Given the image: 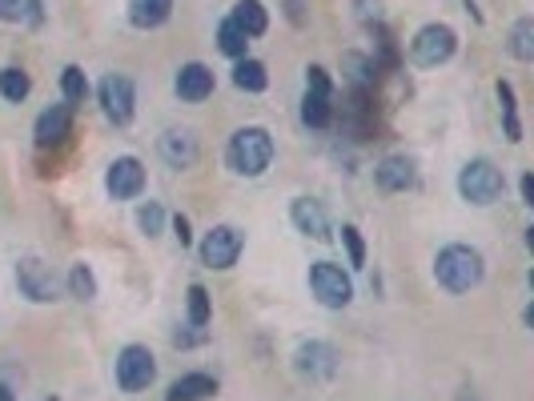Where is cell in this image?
<instances>
[{
	"label": "cell",
	"instance_id": "obj_1",
	"mask_svg": "<svg viewBox=\"0 0 534 401\" xmlns=\"http://www.w3.org/2000/svg\"><path fill=\"white\" fill-rule=\"evenodd\" d=\"M229 169L241 173V177H261L265 169H270L274 161V137L270 129H261V125H245L229 137Z\"/></svg>",
	"mask_w": 534,
	"mask_h": 401
},
{
	"label": "cell",
	"instance_id": "obj_2",
	"mask_svg": "<svg viewBox=\"0 0 534 401\" xmlns=\"http://www.w3.org/2000/svg\"><path fill=\"white\" fill-rule=\"evenodd\" d=\"M482 273H486L482 253L470 249V245H446L434 261V277L446 293H470L482 281Z\"/></svg>",
	"mask_w": 534,
	"mask_h": 401
},
{
	"label": "cell",
	"instance_id": "obj_3",
	"mask_svg": "<svg viewBox=\"0 0 534 401\" xmlns=\"http://www.w3.org/2000/svg\"><path fill=\"white\" fill-rule=\"evenodd\" d=\"M502 189H506V181H502V173L490 165V161H470V165H462V173H458V193H462V201H470V205H478V209H486V205H494L498 197H502Z\"/></svg>",
	"mask_w": 534,
	"mask_h": 401
},
{
	"label": "cell",
	"instance_id": "obj_4",
	"mask_svg": "<svg viewBox=\"0 0 534 401\" xmlns=\"http://www.w3.org/2000/svg\"><path fill=\"white\" fill-rule=\"evenodd\" d=\"M310 289H314V297H318L326 309H346V305L354 301V281H350V273H346L342 265H334V261L310 265Z\"/></svg>",
	"mask_w": 534,
	"mask_h": 401
},
{
	"label": "cell",
	"instance_id": "obj_5",
	"mask_svg": "<svg viewBox=\"0 0 534 401\" xmlns=\"http://www.w3.org/2000/svg\"><path fill=\"white\" fill-rule=\"evenodd\" d=\"M454 49H458V33H454L450 25H426V29H418V37L410 41V57H414V65H422V69L446 65V61L454 57Z\"/></svg>",
	"mask_w": 534,
	"mask_h": 401
},
{
	"label": "cell",
	"instance_id": "obj_6",
	"mask_svg": "<svg viewBox=\"0 0 534 401\" xmlns=\"http://www.w3.org/2000/svg\"><path fill=\"white\" fill-rule=\"evenodd\" d=\"M153 377H157V357H153L145 345H125V349L117 353V385H121L125 393L149 389Z\"/></svg>",
	"mask_w": 534,
	"mask_h": 401
},
{
	"label": "cell",
	"instance_id": "obj_7",
	"mask_svg": "<svg viewBox=\"0 0 534 401\" xmlns=\"http://www.w3.org/2000/svg\"><path fill=\"white\" fill-rule=\"evenodd\" d=\"M241 249H245L241 229H233V225H213V229L205 233V241H201V265H205V269H233L237 257H241Z\"/></svg>",
	"mask_w": 534,
	"mask_h": 401
},
{
	"label": "cell",
	"instance_id": "obj_8",
	"mask_svg": "<svg viewBox=\"0 0 534 401\" xmlns=\"http://www.w3.org/2000/svg\"><path fill=\"white\" fill-rule=\"evenodd\" d=\"M17 285H21V293H25L29 301H37V305H49V301L61 297V277H57L53 265H45L41 257H25V261L17 265Z\"/></svg>",
	"mask_w": 534,
	"mask_h": 401
},
{
	"label": "cell",
	"instance_id": "obj_9",
	"mask_svg": "<svg viewBox=\"0 0 534 401\" xmlns=\"http://www.w3.org/2000/svg\"><path fill=\"white\" fill-rule=\"evenodd\" d=\"M101 109H105V117H109L113 125H129V121H133V113H137V93H133V81H129V77L109 73V77L101 81Z\"/></svg>",
	"mask_w": 534,
	"mask_h": 401
},
{
	"label": "cell",
	"instance_id": "obj_10",
	"mask_svg": "<svg viewBox=\"0 0 534 401\" xmlns=\"http://www.w3.org/2000/svg\"><path fill=\"white\" fill-rule=\"evenodd\" d=\"M105 189H109L113 201H133V197H141V189H145V165H141L137 157H117V161L109 165Z\"/></svg>",
	"mask_w": 534,
	"mask_h": 401
},
{
	"label": "cell",
	"instance_id": "obj_11",
	"mask_svg": "<svg viewBox=\"0 0 534 401\" xmlns=\"http://www.w3.org/2000/svg\"><path fill=\"white\" fill-rule=\"evenodd\" d=\"M213 69L209 65H201V61H189V65H181V73H177V81H173V89H177V97L181 101H189V105H197V101H205V97H213Z\"/></svg>",
	"mask_w": 534,
	"mask_h": 401
},
{
	"label": "cell",
	"instance_id": "obj_12",
	"mask_svg": "<svg viewBox=\"0 0 534 401\" xmlns=\"http://www.w3.org/2000/svg\"><path fill=\"white\" fill-rule=\"evenodd\" d=\"M414 177H418V169H414V161L402 157V153L386 157V161L374 169V181H378L382 193H406V189L414 185Z\"/></svg>",
	"mask_w": 534,
	"mask_h": 401
},
{
	"label": "cell",
	"instance_id": "obj_13",
	"mask_svg": "<svg viewBox=\"0 0 534 401\" xmlns=\"http://www.w3.org/2000/svg\"><path fill=\"white\" fill-rule=\"evenodd\" d=\"M290 217H294V225H298L306 237H314V241H330V217H326L322 201H314V197H298V201L290 205Z\"/></svg>",
	"mask_w": 534,
	"mask_h": 401
},
{
	"label": "cell",
	"instance_id": "obj_14",
	"mask_svg": "<svg viewBox=\"0 0 534 401\" xmlns=\"http://www.w3.org/2000/svg\"><path fill=\"white\" fill-rule=\"evenodd\" d=\"M73 129V105H53L37 117V145L49 149V145H61Z\"/></svg>",
	"mask_w": 534,
	"mask_h": 401
},
{
	"label": "cell",
	"instance_id": "obj_15",
	"mask_svg": "<svg viewBox=\"0 0 534 401\" xmlns=\"http://www.w3.org/2000/svg\"><path fill=\"white\" fill-rule=\"evenodd\" d=\"M197 137H193V129H165V137H161V157L173 165V169H189L193 161H197Z\"/></svg>",
	"mask_w": 534,
	"mask_h": 401
},
{
	"label": "cell",
	"instance_id": "obj_16",
	"mask_svg": "<svg viewBox=\"0 0 534 401\" xmlns=\"http://www.w3.org/2000/svg\"><path fill=\"white\" fill-rule=\"evenodd\" d=\"M298 369L310 377H334L338 373V349L326 341H310L298 349Z\"/></svg>",
	"mask_w": 534,
	"mask_h": 401
},
{
	"label": "cell",
	"instance_id": "obj_17",
	"mask_svg": "<svg viewBox=\"0 0 534 401\" xmlns=\"http://www.w3.org/2000/svg\"><path fill=\"white\" fill-rule=\"evenodd\" d=\"M213 393H217V381H213L209 373H185V377H177V381L169 385L165 401H205V397H213Z\"/></svg>",
	"mask_w": 534,
	"mask_h": 401
},
{
	"label": "cell",
	"instance_id": "obj_18",
	"mask_svg": "<svg viewBox=\"0 0 534 401\" xmlns=\"http://www.w3.org/2000/svg\"><path fill=\"white\" fill-rule=\"evenodd\" d=\"M173 13V0H129V21L137 29H161Z\"/></svg>",
	"mask_w": 534,
	"mask_h": 401
},
{
	"label": "cell",
	"instance_id": "obj_19",
	"mask_svg": "<svg viewBox=\"0 0 534 401\" xmlns=\"http://www.w3.org/2000/svg\"><path fill=\"white\" fill-rule=\"evenodd\" d=\"M233 25L245 37H261L265 29H270V13H265L261 0H237V5H233Z\"/></svg>",
	"mask_w": 534,
	"mask_h": 401
},
{
	"label": "cell",
	"instance_id": "obj_20",
	"mask_svg": "<svg viewBox=\"0 0 534 401\" xmlns=\"http://www.w3.org/2000/svg\"><path fill=\"white\" fill-rule=\"evenodd\" d=\"M233 85H237L241 93H265V89H270V73H265V65H261V61L241 57V61H237V69H233Z\"/></svg>",
	"mask_w": 534,
	"mask_h": 401
},
{
	"label": "cell",
	"instance_id": "obj_21",
	"mask_svg": "<svg viewBox=\"0 0 534 401\" xmlns=\"http://www.w3.org/2000/svg\"><path fill=\"white\" fill-rule=\"evenodd\" d=\"M302 121L310 129H326L334 121V97H322V93H306L302 101Z\"/></svg>",
	"mask_w": 534,
	"mask_h": 401
},
{
	"label": "cell",
	"instance_id": "obj_22",
	"mask_svg": "<svg viewBox=\"0 0 534 401\" xmlns=\"http://www.w3.org/2000/svg\"><path fill=\"white\" fill-rule=\"evenodd\" d=\"M217 49L225 53V57H233V61H241L245 57V49H249V37L233 25V17H225L221 25H217Z\"/></svg>",
	"mask_w": 534,
	"mask_h": 401
},
{
	"label": "cell",
	"instance_id": "obj_23",
	"mask_svg": "<svg viewBox=\"0 0 534 401\" xmlns=\"http://www.w3.org/2000/svg\"><path fill=\"white\" fill-rule=\"evenodd\" d=\"M29 93H33V81H29L25 69H0V97L13 101V105H21Z\"/></svg>",
	"mask_w": 534,
	"mask_h": 401
},
{
	"label": "cell",
	"instance_id": "obj_24",
	"mask_svg": "<svg viewBox=\"0 0 534 401\" xmlns=\"http://www.w3.org/2000/svg\"><path fill=\"white\" fill-rule=\"evenodd\" d=\"M69 293H73L77 301H93V297H97V277H93V269H89L85 261H77V265L69 269Z\"/></svg>",
	"mask_w": 534,
	"mask_h": 401
},
{
	"label": "cell",
	"instance_id": "obj_25",
	"mask_svg": "<svg viewBox=\"0 0 534 401\" xmlns=\"http://www.w3.org/2000/svg\"><path fill=\"white\" fill-rule=\"evenodd\" d=\"M510 53H514L518 61H534V21H530V17H522V21L514 25V33H510Z\"/></svg>",
	"mask_w": 534,
	"mask_h": 401
},
{
	"label": "cell",
	"instance_id": "obj_26",
	"mask_svg": "<svg viewBox=\"0 0 534 401\" xmlns=\"http://www.w3.org/2000/svg\"><path fill=\"white\" fill-rule=\"evenodd\" d=\"M498 101H502V121H506V137L518 145L522 141V125H518V105H514V89L506 81H498Z\"/></svg>",
	"mask_w": 534,
	"mask_h": 401
},
{
	"label": "cell",
	"instance_id": "obj_27",
	"mask_svg": "<svg viewBox=\"0 0 534 401\" xmlns=\"http://www.w3.org/2000/svg\"><path fill=\"white\" fill-rule=\"evenodd\" d=\"M61 89H65V105H81V101L89 97V81H85V69L69 65V69L61 73Z\"/></svg>",
	"mask_w": 534,
	"mask_h": 401
},
{
	"label": "cell",
	"instance_id": "obj_28",
	"mask_svg": "<svg viewBox=\"0 0 534 401\" xmlns=\"http://www.w3.org/2000/svg\"><path fill=\"white\" fill-rule=\"evenodd\" d=\"M209 317H213V305H209V293H205L201 285H189V325L205 329V325H209Z\"/></svg>",
	"mask_w": 534,
	"mask_h": 401
},
{
	"label": "cell",
	"instance_id": "obj_29",
	"mask_svg": "<svg viewBox=\"0 0 534 401\" xmlns=\"http://www.w3.org/2000/svg\"><path fill=\"white\" fill-rule=\"evenodd\" d=\"M137 225H141V233H145V237H157V233L165 229V209H161L157 201L141 205V213H137Z\"/></svg>",
	"mask_w": 534,
	"mask_h": 401
},
{
	"label": "cell",
	"instance_id": "obj_30",
	"mask_svg": "<svg viewBox=\"0 0 534 401\" xmlns=\"http://www.w3.org/2000/svg\"><path fill=\"white\" fill-rule=\"evenodd\" d=\"M342 241H346L350 265H354V269H362V265H366V241H362V233H358L354 225H342Z\"/></svg>",
	"mask_w": 534,
	"mask_h": 401
},
{
	"label": "cell",
	"instance_id": "obj_31",
	"mask_svg": "<svg viewBox=\"0 0 534 401\" xmlns=\"http://www.w3.org/2000/svg\"><path fill=\"white\" fill-rule=\"evenodd\" d=\"M306 93L334 97V85H330V77H326V69H322V65H310V69H306Z\"/></svg>",
	"mask_w": 534,
	"mask_h": 401
},
{
	"label": "cell",
	"instance_id": "obj_32",
	"mask_svg": "<svg viewBox=\"0 0 534 401\" xmlns=\"http://www.w3.org/2000/svg\"><path fill=\"white\" fill-rule=\"evenodd\" d=\"M29 13V0H0V21H21Z\"/></svg>",
	"mask_w": 534,
	"mask_h": 401
},
{
	"label": "cell",
	"instance_id": "obj_33",
	"mask_svg": "<svg viewBox=\"0 0 534 401\" xmlns=\"http://www.w3.org/2000/svg\"><path fill=\"white\" fill-rule=\"evenodd\" d=\"M173 237H177V241H181V249H185V245H189V241H193V233H189V217H181V213H177V217H173Z\"/></svg>",
	"mask_w": 534,
	"mask_h": 401
},
{
	"label": "cell",
	"instance_id": "obj_34",
	"mask_svg": "<svg viewBox=\"0 0 534 401\" xmlns=\"http://www.w3.org/2000/svg\"><path fill=\"white\" fill-rule=\"evenodd\" d=\"M286 9H290L294 25H306V0H286Z\"/></svg>",
	"mask_w": 534,
	"mask_h": 401
},
{
	"label": "cell",
	"instance_id": "obj_35",
	"mask_svg": "<svg viewBox=\"0 0 534 401\" xmlns=\"http://www.w3.org/2000/svg\"><path fill=\"white\" fill-rule=\"evenodd\" d=\"M522 201L534 205V177L530 173H522Z\"/></svg>",
	"mask_w": 534,
	"mask_h": 401
}]
</instances>
